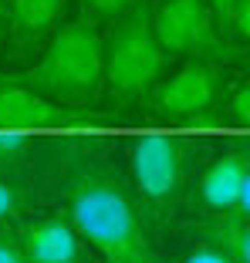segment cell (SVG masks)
I'll return each mask as SVG.
<instances>
[{"label": "cell", "mask_w": 250, "mask_h": 263, "mask_svg": "<svg viewBox=\"0 0 250 263\" xmlns=\"http://www.w3.org/2000/svg\"><path fill=\"white\" fill-rule=\"evenodd\" d=\"M68 223L105 263H163L146 233L142 213L109 162L71 152L61 169Z\"/></svg>", "instance_id": "cell-1"}, {"label": "cell", "mask_w": 250, "mask_h": 263, "mask_svg": "<svg viewBox=\"0 0 250 263\" xmlns=\"http://www.w3.org/2000/svg\"><path fill=\"white\" fill-rule=\"evenodd\" d=\"M102 44L92 24H68L51 37L24 85L51 101H95L102 91Z\"/></svg>", "instance_id": "cell-2"}, {"label": "cell", "mask_w": 250, "mask_h": 263, "mask_svg": "<svg viewBox=\"0 0 250 263\" xmlns=\"http://www.w3.org/2000/svg\"><path fill=\"white\" fill-rule=\"evenodd\" d=\"M163 64L166 51L152 34L149 7L125 10L109 44H102V85H109L115 98H142L163 74Z\"/></svg>", "instance_id": "cell-3"}, {"label": "cell", "mask_w": 250, "mask_h": 263, "mask_svg": "<svg viewBox=\"0 0 250 263\" xmlns=\"http://www.w3.org/2000/svg\"><path fill=\"white\" fill-rule=\"evenodd\" d=\"M129 159L139 206H146L152 219H166L183 189V145L169 135H142Z\"/></svg>", "instance_id": "cell-4"}, {"label": "cell", "mask_w": 250, "mask_h": 263, "mask_svg": "<svg viewBox=\"0 0 250 263\" xmlns=\"http://www.w3.org/2000/svg\"><path fill=\"white\" fill-rule=\"evenodd\" d=\"M213 17L217 14L210 10L206 0H166L149 14V24H152L159 47L169 54L217 58L220 37Z\"/></svg>", "instance_id": "cell-5"}, {"label": "cell", "mask_w": 250, "mask_h": 263, "mask_svg": "<svg viewBox=\"0 0 250 263\" xmlns=\"http://www.w3.org/2000/svg\"><path fill=\"white\" fill-rule=\"evenodd\" d=\"M200 202L217 216H247L250 209V159L243 148L220 155L200 179Z\"/></svg>", "instance_id": "cell-6"}, {"label": "cell", "mask_w": 250, "mask_h": 263, "mask_svg": "<svg viewBox=\"0 0 250 263\" xmlns=\"http://www.w3.org/2000/svg\"><path fill=\"white\" fill-rule=\"evenodd\" d=\"M217 98V74L206 64H189L156 91V108L169 118L196 122Z\"/></svg>", "instance_id": "cell-7"}, {"label": "cell", "mask_w": 250, "mask_h": 263, "mask_svg": "<svg viewBox=\"0 0 250 263\" xmlns=\"http://www.w3.org/2000/svg\"><path fill=\"white\" fill-rule=\"evenodd\" d=\"M75 115L55 105L51 98L31 91L27 85L17 81H0V128H58V125H71Z\"/></svg>", "instance_id": "cell-8"}, {"label": "cell", "mask_w": 250, "mask_h": 263, "mask_svg": "<svg viewBox=\"0 0 250 263\" xmlns=\"http://www.w3.org/2000/svg\"><path fill=\"white\" fill-rule=\"evenodd\" d=\"M27 263H81V240L61 216H47L17 233Z\"/></svg>", "instance_id": "cell-9"}, {"label": "cell", "mask_w": 250, "mask_h": 263, "mask_svg": "<svg viewBox=\"0 0 250 263\" xmlns=\"http://www.w3.org/2000/svg\"><path fill=\"white\" fill-rule=\"evenodd\" d=\"M68 0H10V27L21 47H31L44 37L64 14Z\"/></svg>", "instance_id": "cell-10"}, {"label": "cell", "mask_w": 250, "mask_h": 263, "mask_svg": "<svg viewBox=\"0 0 250 263\" xmlns=\"http://www.w3.org/2000/svg\"><path fill=\"white\" fill-rule=\"evenodd\" d=\"M206 243L230 256L234 263H250V226L247 216H217L213 223H206Z\"/></svg>", "instance_id": "cell-11"}, {"label": "cell", "mask_w": 250, "mask_h": 263, "mask_svg": "<svg viewBox=\"0 0 250 263\" xmlns=\"http://www.w3.org/2000/svg\"><path fill=\"white\" fill-rule=\"evenodd\" d=\"M31 152V139L24 132L14 128H0V176L14 172L17 165L24 162V155Z\"/></svg>", "instance_id": "cell-12"}, {"label": "cell", "mask_w": 250, "mask_h": 263, "mask_svg": "<svg viewBox=\"0 0 250 263\" xmlns=\"http://www.w3.org/2000/svg\"><path fill=\"white\" fill-rule=\"evenodd\" d=\"M223 27H227L237 41L250 37V0H234V4H230V10L223 14Z\"/></svg>", "instance_id": "cell-13"}, {"label": "cell", "mask_w": 250, "mask_h": 263, "mask_svg": "<svg viewBox=\"0 0 250 263\" xmlns=\"http://www.w3.org/2000/svg\"><path fill=\"white\" fill-rule=\"evenodd\" d=\"M85 7L102 17H122L125 10L135 7V0H85Z\"/></svg>", "instance_id": "cell-14"}, {"label": "cell", "mask_w": 250, "mask_h": 263, "mask_svg": "<svg viewBox=\"0 0 250 263\" xmlns=\"http://www.w3.org/2000/svg\"><path fill=\"white\" fill-rule=\"evenodd\" d=\"M230 111H234V122L240 125V128H247V125H250V88H247V85H240V88L234 91Z\"/></svg>", "instance_id": "cell-15"}, {"label": "cell", "mask_w": 250, "mask_h": 263, "mask_svg": "<svg viewBox=\"0 0 250 263\" xmlns=\"http://www.w3.org/2000/svg\"><path fill=\"white\" fill-rule=\"evenodd\" d=\"M17 213H21V193H17V186L0 179V219H10Z\"/></svg>", "instance_id": "cell-16"}, {"label": "cell", "mask_w": 250, "mask_h": 263, "mask_svg": "<svg viewBox=\"0 0 250 263\" xmlns=\"http://www.w3.org/2000/svg\"><path fill=\"white\" fill-rule=\"evenodd\" d=\"M183 263H234V260H230L223 250H217V247H210V243H203V247H196Z\"/></svg>", "instance_id": "cell-17"}, {"label": "cell", "mask_w": 250, "mask_h": 263, "mask_svg": "<svg viewBox=\"0 0 250 263\" xmlns=\"http://www.w3.org/2000/svg\"><path fill=\"white\" fill-rule=\"evenodd\" d=\"M0 263H27L17 233H14V236H0Z\"/></svg>", "instance_id": "cell-18"}, {"label": "cell", "mask_w": 250, "mask_h": 263, "mask_svg": "<svg viewBox=\"0 0 250 263\" xmlns=\"http://www.w3.org/2000/svg\"><path fill=\"white\" fill-rule=\"evenodd\" d=\"M206 4H210V10H213L217 17H223V14L230 10V4H234V0H206Z\"/></svg>", "instance_id": "cell-19"}]
</instances>
